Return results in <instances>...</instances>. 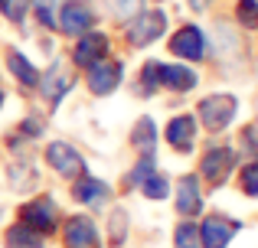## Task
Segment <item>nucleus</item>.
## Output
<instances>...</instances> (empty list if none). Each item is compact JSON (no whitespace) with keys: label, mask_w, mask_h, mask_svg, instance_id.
Segmentation results:
<instances>
[{"label":"nucleus","mask_w":258,"mask_h":248,"mask_svg":"<svg viewBox=\"0 0 258 248\" xmlns=\"http://www.w3.org/2000/svg\"><path fill=\"white\" fill-rule=\"evenodd\" d=\"M108 7L118 20H131L141 13V0H108Z\"/></svg>","instance_id":"393cba45"},{"label":"nucleus","mask_w":258,"mask_h":248,"mask_svg":"<svg viewBox=\"0 0 258 248\" xmlns=\"http://www.w3.org/2000/svg\"><path fill=\"white\" fill-rule=\"evenodd\" d=\"M167 144L173 147L176 153H189L196 144V121L189 115H180L167 124Z\"/></svg>","instance_id":"f8f14e48"},{"label":"nucleus","mask_w":258,"mask_h":248,"mask_svg":"<svg viewBox=\"0 0 258 248\" xmlns=\"http://www.w3.org/2000/svg\"><path fill=\"white\" fill-rule=\"evenodd\" d=\"M20 222L30 225V229L39 232V235H52L56 225H59L56 203H52L49 196H39V199H33V203H26L23 209H20Z\"/></svg>","instance_id":"20e7f679"},{"label":"nucleus","mask_w":258,"mask_h":248,"mask_svg":"<svg viewBox=\"0 0 258 248\" xmlns=\"http://www.w3.org/2000/svg\"><path fill=\"white\" fill-rule=\"evenodd\" d=\"M160 85L170 92H189V89H196V72L189 65H164L160 62Z\"/></svg>","instance_id":"dca6fc26"},{"label":"nucleus","mask_w":258,"mask_h":248,"mask_svg":"<svg viewBox=\"0 0 258 248\" xmlns=\"http://www.w3.org/2000/svg\"><path fill=\"white\" fill-rule=\"evenodd\" d=\"M141 82H144V92H157L160 89V62H147L144 69H141Z\"/></svg>","instance_id":"a878e982"},{"label":"nucleus","mask_w":258,"mask_h":248,"mask_svg":"<svg viewBox=\"0 0 258 248\" xmlns=\"http://www.w3.org/2000/svg\"><path fill=\"white\" fill-rule=\"evenodd\" d=\"M242 190H245L248 196H258V163H248L245 170H242Z\"/></svg>","instance_id":"cd10ccee"},{"label":"nucleus","mask_w":258,"mask_h":248,"mask_svg":"<svg viewBox=\"0 0 258 248\" xmlns=\"http://www.w3.org/2000/svg\"><path fill=\"white\" fill-rule=\"evenodd\" d=\"M147 173H154V150H144L141 163L134 167V170H131V177H127V186H141V180H144Z\"/></svg>","instance_id":"b1692460"},{"label":"nucleus","mask_w":258,"mask_h":248,"mask_svg":"<svg viewBox=\"0 0 258 248\" xmlns=\"http://www.w3.org/2000/svg\"><path fill=\"white\" fill-rule=\"evenodd\" d=\"M170 52L176 59H186V62H200L209 56V39L200 26H180L170 36Z\"/></svg>","instance_id":"7ed1b4c3"},{"label":"nucleus","mask_w":258,"mask_h":248,"mask_svg":"<svg viewBox=\"0 0 258 248\" xmlns=\"http://www.w3.org/2000/svg\"><path fill=\"white\" fill-rule=\"evenodd\" d=\"M235 111H239V102H235V95H209L200 102V108H196V115H200V121L206 131H226L229 121L235 118Z\"/></svg>","instance_id":"f03ea898"},{"label":"nucleus","mask_w":258,"mask_h":248,"mask_svg":"<svg viewBox=\"0 0 258 248\" xmlns=\"http://www.w3.org/2000/svg\"><path fill=\"white\" fill-rule=\"evenodd\" d=\"M121 72H124V65L114 62V59H98L95 65H88V89L95 92V95H111L114 89L121 85Z\"/></svg>","instance_id":"1a4fd4ad"},{"label":"nucleus","mask_w":258,"mask_h":248,"mask_svg":"<svg viewBox=\"0 0 258 248\" xmlns=\"http://www.w3.org/2000/svg\"><path fill=\"white\" fill-rule=\"evenodd\" d=\"M72 196H76L79 203H85V206H101V203H108L111 190H108V183H101V180L79 177L76 186H72Z\"/></svg>","instance_id":"2eb2a0df"},{"label":"nucleus","mask_w":258,"mask_h":248,"mask_svg":"<svg viewBox=\"0 0 258 248\" xmlns=\"http://www.w3.org/2000/svg\"><path fill=\"white\" fill-rule=\"evenodd\" d=\"M141 193H144L147 199H167L170 196V183H167V177H160V173H147V177L141 180Z\"/></svg>","instance_id":"6ab92c4d"},{"label":"nucleus","mask_w":258,"mask_h":248,"mask_svg":"<svg viewBox=\"0 0 258 248\" xmlns=\"http://www.w3.org/2000/svg\"><path fill=\"white\" fill-rule=\"evenodd\" d=\"M121 222H127L124 212L114 209V212H111V245H121V242H124V235H121Z\"/></svg>","instance_id":"c85d7f7f"},{"label":"nucleus","mask_w":258,"mask_h":248,"mask_svg":"<svg viewBox=\"0 0 258 248\" xmlns=\"http://www.w3.org/2000/svg\"><path fill=\"white\" fill-rule=\"evenodd\" d=\"M200 229V245L203 248H226L232 242V235L239 232V222L235 219H226V216H206Z\"/></svg>","instance_id":"6e6552de"},{"label":"nucleus","mask_w":258,"mask_h":248,"mask_svg":"<svg viewBox=\"0 0 258 248\" xmlns=\"http://www.w3.org/2000/svg\"><path fill=\"white\" fill-rule=\"evenodd\" d=\"M7 65H10L13 78H17L20 85H26V89H36V82H39V72L33 69V62L23 56V52L10 49V52H7Z\"/></svg>","instance_id":"f3484780"},{"label":"nucleus","mask_w":258,"mask_h":248,"mask_svg":"<svg viewBox=\"0 0 258 248\" xmlns=\"http://www.w3.org/2000/svg\"><path fill=\"white\" fill-rule=\"evenodd\" d=\"M200 209H203V196H200L196 177H180V183H176V212L180 216H196Z\"/></svg>","instance_id":"4468645a"},{"label":"nucleus","mask_w":258,"mask_h":248,"mask_svg":"<svg viewBox=\"0 0 258 248\" xmlns=\"http://www.w3.org/2000/svg\"><path fill=\"white\" fill-rule=\"evenodd\" d=\"M173 242H176V248H203V245H200V229H196L193 222H183V225H176V232H173Z\"/></svg>","instance_id":"412c9836"},{"label":"nucleus","mask_w":258,"mask_h":248,"mask_svg":"<svg viewBox=\"0 0 258 248\" xmlns=\"http://www.w3.org/2000/svg\"><path fill=\"white\" fill-rule=\"evenodd\" d=\"M154 140H157L154 121H151V118H141L138 127L131 131V144H134V147H141V150H154Z\"/></svg>","instance_id":"aec40b11"},{"label":"nucleus","mask_w":258,"mask_h":248,"mask_svg":"<svg viewBox=\"0 0 258 248\" xmlns=\"http://www.w3.org/2000/svg\"><path fill=\"white\" fill-rule=\"evenodd\" d=\"M0 105H4V92H0Z\"/></svg>","instance_id":"2f4dec72"},{"label":"nucleus","mask_w":258,"mask_h":248,"mask_svg":"<svg viewBox=\"0 0 258 248\" xmlns=\"http://www.w3.org/2000/svg\"><path fill=\"white\" fill-rule=\"evenodd\" d=\"M154 4H157V0H154Z\"/></svg>","instance_id":"473e14b6"},{"label":"nucleus","mask_w":258,"mask_h":248,"mask_svg":"<svg viewBox=\"0 0 258 248\" xmlns=\"http://www.w3.org/2000/svg\"><path fill=\"white\" fill-rule=\"evenodd\" d=\"M66 248H101L98 225L88 216H72L66 222Z\"/></svg>","instance_id":"9b49d317"},{"label":"nucleus","mask_w":258,"mask_h":248,"mask_svg":"<svg viewBox=\"0 0 258 248\" xmlns=\"http://www.w3.org/2000/svg\"><path fill=\"white\" fill-rule=\"evenodd\" d=\"M105 56H108V36L98 33V30H88L85 36H79V46L72 49V62H76L79 69H88V65H95Z\"/></svg>","instance_id":"9d476101"},{"label":"nucleus","mask_w":258,"mask_h":248,"mask_svg":"<svg viewBox=\"0 0 258 248\" xmlns=\"http://www.w3.org/2000/svg\"><path fill=\"white\" fill-rule=\"evenodd\" d=\"M95 7L88 0H66L59 7V17H56V26L66 33V36H85L88 30H95Z\"/></svg>","instance_id":"f257e3e1"},{"label":"nucleus","mask_w":258,"mask_h":248,"mask_svg":"<svg viewBox=\"0 0 258 248\" xmlns=\"http://www.w3.org/2000/svg\"><path fill=\"white\" fill-rule=\"evenodd\" d=\"M209 4H213V0H189V7H193V10H206Z\"/></svg>","instance_id":"7c9ffc66"},{"label":"nucleus","mask_w":258,"mask_h":248,"mask_svg":"<svg viewBox=\"0 0 258 248\" xmlns=\"http://www.w3.org/2000/svg\"><path fill=\"white\" fill-rule=\"evenodd\" d=\"M235 17H239L242 26L255 30V26H258V4H255V0H239V7H235Z\"/></svg>","instance_id":"5701e85b"},{"label":"nucleus","mask_w":258,"mask_h":248,"mask_svg":"<svg viewBox=\"0 0 258 248\" xmlns=\"http://www.w3.org/2000/svg\"><path fill=\"white\" fill-rule=\"evenodd\" d=\"M36 20L46 30H52L56 26V0H36Z\"/></svg>","instance_id":"bb28decb"},{"label":"nucleus","mask_w":258,"mask_h":248,"mask_svg":"<svg viewBox=\"0 0 258 248\" xmlns=\"http://www.w3.org/2000/svg\"><path fill=\"white\" fill-rule=\"evenodd\" d=\"M235 163H239V153L232 150V147H213V150H206L203 153V177L209 180L213 186H219V183H226L229 180V173L235 170Z\"/></svg>","instance_id":"0eeeda50"},{"label":"nucleus","mask_w":258,"mask_h":248,"mask_svg":"<svg viewBox=\"0 0 258 248\" xmlns=\"http://www.w3.org/2000/svg\"><path fill=\"white\" fill-rule=\"evenodd\" d=\"M30 7H33V0H0V13H4L10 23H23Z\"/></svg>","instance_id":"4be33fe9"},{"label":"nucleus","mask_w":258,"mask_h":248,"mask_svg":"<svg viewBox=\"0 0 258 248\" xmlns=\"http://www.w3.org/2000/svg\"><path fill=\"white\" fill-rule=\"evenodd\" d=\"M36 124H39L36 118H26V121H23V131L30 134V137H36V134H39V127H36Z\"/></svg>","instance_id":"c756f323"},{"label":"nucleus","mask_w":258,"mask_h":248,"mask_svg":"<svg viewBox=\"0 0 258 248\" xmlns=\"http://www.w3.org/2000/svg\"><path fill=\"white\" fill-rule=\"evenodd\" d=\"M46 163H49L56 173H62L66 180L85 177V160H82V153H79L72 144H66V140H52V144L46 147Z\"/></svg>","instance_id":"39448f33"},{"label":"nucleus","mask_w":258,"mask_h":248,"mask_svg":"<svg viewBox=\"0 0 258 248\" xmlns=\"http://www.w3.org/2000/svg\"><path fill=\"white\" fill-rule=\"evenodd\" d=\"M167 30V17L160 10H151V13H138V17H131V23H127V43L138 46V49H144V46H151L154 39H160Z\"/></svg>","instance_id":"423d86ee"},{"label":"nucleus","mask_w":258,"mask_h":248,"mask_svg":"<svg viewBox=\"0 0 258 248\" xmlns=\"http://www.w3.org/2000/svg\"><path fill=\"white\" fill-rule=\"evenodd\" d=\"M43 245H46V235L33 232L30 225H23V222H17L7 232V248H43Z\"/></svg>","instance_id":"a211bd4d"},{"label":"nucleus","mask_w":258,"mask_h":248,"mask_svg":"<svg viewBox=\"0 0 258 248\" xmlns=\"http://www.w3.org/2000/svg\"><path fill=\"white\" fill-rule=\"evenodd\" d=\"M36 85L43 89L46 102H49V105H59V102H62V95L72 89V78L66 75V65H62V62H56V65H52V69L46 72L43 78H39Z\"/></svg>","instance_id":"ddd939ff"}]
</instances>
